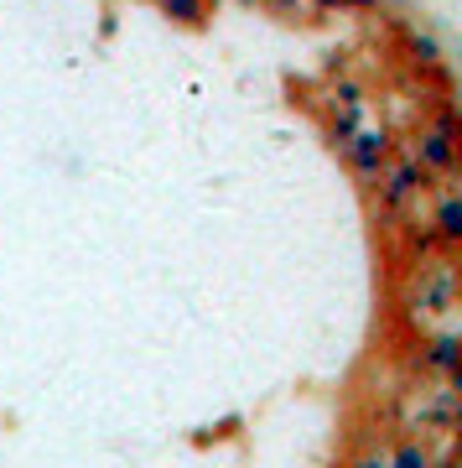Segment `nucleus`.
Here are the masks:
<instances>
[{
  "label": "nucleus",
  "mask_w": 462,
  "mask_h": 468,
  "mask_svg": "<svg viewBox=\"0 0 462 468\" xmlns=\"http://www.w3.org/2000/svg\"><path fill=\"white\" fill-rule=\"evenodd\" d=\"M457 141H462V131H457V110L452 104H442L436 110V120H431L426 131L415 135V162L431 172V177H452L457 172Z\"/></svg>",
  "instance_id": "f257e3e1"
},
{
  "label": "nucleus",
  "mask_w": 462,
  "mask_h": 468,
  "mask_svg": "<svg viewBox=\"0 0 462 468\" xmlns=\"http://www.w3.org/2000/svg\"><path fill=\"white\" fill-rule=\"evenodd\" d=\"M426 187H431V172L415 162L411 151H405V156H390V162L380 167V203L390 208V214L411 208V203L426 193Z\"/></svg>",
  "instance_id": "f03ea898"
},
{
  "label": "nucleus",
  "mask_w": 462,
  "mask_h": 468,
  "mask_svg": "<svg viewBox=\"0 0 462 468\" xmlns=\"http://www.w3.org/2000/svg\"><path fill=\"white\" fill-rule=\"evenodd\" d=\"M343 156H348V167H353V177L374 183V177H380V167L395 156V141H390V131H384V125H369V120H363L359 131L343 141Z\"/></svg>",
  "instance_id": "7ed1b4c3"
},
{
  "label": "nucleus",
  "mask_w": 462,
  "mask_h": 468,
  "mask_svg": "<svg viewBox=\"0 0 462 468\" xmlns=\"http://www.w3.org/2000/svg\"><path fill=\"white\" fill-rule=\"evenodd\" d=\"M452 302H457L452 261H431V266H421L415 292H411V307L421 313V323H426V318H446V313H452Z\"/></svg>",
  "instance_id": "20e7f679"
},
{
  "label": "nucleus",
  "mask_w": 462,
  "mask_h": 468,
  "mask_svg": "<svg viewBox=\"0 0 462 468\" xmlns=\"http://www.w3.org/2000/svg\"><path fill=\"white\" fill-rule=\"evenodd\" d=\"M457 328H442V334H431L415 344V359L411 365L421 369V375H442V380H452L457 375Z\"/></svg>",
  "instance_id": "39448f33"
},
{
  "label": "nucleus",
  "mask_w": 462,
  "mask_h": 468,
  "mask_svg": "<svg viewBox=\"0 0 462 468\" xmlns=\"http://www.w3.org/2000/svg\"><path fill=\"white\" fill-rule=\"evenodd\" d=\"M431 229H436V239H442L446 250L462 239V198H457V187H442L436 193V214H431Z\"/></svg>",
  "instance_id": "423d86ee"
},
{
  "label": "nucleus",
  "mask_w": 462,
  "mask_h": 468,
  "mask_svg": "<svg viewBox=\"0 0 462 468\" xmlns=\"http://www.w3.org/2000/svg\"><path fill=\"white\" fill-rule=\"evenodd\" d=\"M363 110H369V100H363V104H332V120H328V141H332V146H338V151H343V141H348V135H353V131H359V125H363Z\"/></svg>",
  "instance_id": "0eeeda50"
},
{
  "label": "nucleus",
  "mask_w": 462,
  "mask_h": 468,
  "mask_svg": "<svg viewBox=\"0 0 462 468\" xmlns=\"http://www.w3.org/2000/svg\"><path fill=\"white\" fill-rule=\"evenodd\" d=\"M384 468H431V448L421 437H405V442H395L384 452Z\"/></svg>",
  "instance_id": "6e6552de"
},
{
  "label": "nucleus",
  "mask_w": 462,
  "mask_h": 468,
  "mask_svg": "<svg viewBox=\"0 0 462 468\" xmlns=\"http://www.w3.org/2000/svg\"><path fill=\"white\" fill-rule=\"evenodd\" d=\"M162 16H172L177 27H203L208 21V0H156Z\"/></svg>",
  "instance_id": "1a4fd4ad"
},
{
  "label": "nucleus",
  "mask_w": 462,
  "mask_h": 468,
  "mask_svg": "<svg viewBox=\"0 0 462 468\" xmlns=\"http://www.w3.org/2000/svg\"><path fill=\"white\" fill-rule=\"evenodd\" d=\"M322 11H374L380 0H317Z\"/></svg>",
  "instance_id": "9d476101"
},
{
  "label": "nucleus",
  "mask_w": 462,
  "mask_h": 468,
  "mask_svg": "<svg viewBox=\"0 0 462 468\" xmlns=\"http://www.w3.org/2000/svg\"><path fill=\"white\" fill-rule=\"evenodd\" d=\"M411 58H415V63H436L442 52H436V42H431V37H415V42H411Z\"/></svg>",
  "instance_id": "9b49d317"
},
{
  "label": "nucleus",
  "mask_w": 462,
  "mask_h": 468,
  "mask_svg": "<svg viewBox=\"0 0 462 468\" xmlns=\"http://www.w3.org/2000/svg\"><path fill=\"white\" fill-rule=\"evenodd\" d=\"M265 11H276V16H301L307 11V0H260Z\"/></svg>",
  "instance_id": "f8f14e48"
},
{
  "label": "nucleus",
  "mask_w": 462,
  "mask_h": 468,
  "mask_svg": "<svg viewBox=\"0 0 462 468\" xmlns=\"http://www.w3.org/2000/svg\"><path fill=\"white\" fill-rule=\"evenodd\" d=\"M338 468H384V452H353V458L338 463Z\"/></svg>",
  "instance_id": "ddd939ff"
}]
</instances>
